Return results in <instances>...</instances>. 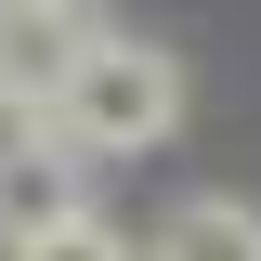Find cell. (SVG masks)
<instances>
[{
    "mask_svg": "<svg viewBox=\"0 0 261 261\" xmlns=\"http://www.w3.org/2000/svg\"><path fill=\"white\" fill-rule=\"evenodd\" d=\"M170 118H183V65H170L157 39H130V27H105L92 53H79V79L53 92V130L79 157H144Z\"/></svg>",
    "mask_w": 261,
    "mask_h": 261,
    "instance_id": "obj_1",
    "label": "cell"
},
{
    "mask_svg": "<svg viewBox=\"0 0 261 261\" xmlns=\"http://www.w3.org/2000/svg\"><path fill=\"white\" fill-rule=\"evenodd\" d=\"M92 39H105L92 0H0V92L53 105L65 79H79V53H92Z\"/></svg>",
    "mask_w": 261,
    "mask_h": 261,
    "instance_id": "obj_2",
    "label": "cell"
},
{
    "mask_svg": "<svg viewBox=\"0 0 261 261\" xmlns=\"http://www.w3.org/2000/svg\"><path fill=\"white\" fill-rule=\"evenodd\" d=\"M65 222H79V157H65V130H53V144H27V157L0 170V248H39Z\"/></svg>",
    "mask_w": 261,
    "mask_h": 261,
    "instance_id": "obj_3",
    "label": "cell"
},
{
    "mask_svg": "<svg viewBox=\"0 0 261 261\" xmlns=\"http://www.w3.org/2000/svg\"><path fill=\"white\" fill-rule=\"evenodd\" d=\"M157 261H261V209L248 196H183L157 222Z\"/></svg>",
    "mask_w": 261,
    "mask_h": 261,
    "instance_id": "obj_4",
    "label": "cell"
},
{
    "mask_svg": "<svg viewBox=\"0 0 261 261\" xmlns=\"http://www.w3.org/2000/svg\"><path fill=\"white\" fill-rule=\"evenodd\" d=\"M13 261H144V248H130L118 222H92V209H79L65 235H39V248H13Z\"/></svg>",
    "mask_w": 261,
    "mask_h": 261,
    "instance_id": "obj_5",
    "label": "cell"
},
{
    "mask_svg": "<svg viewBox=\"0 0 261 261\" xmlns=\"http://www.w3.org/2000/svg\"><path fill=\"white\" fill-rule=\"evenodd\" d=\"M27 144H53V105H27V92H0V170L27 157Z\"/></svg>",
    "mask_w": 261,
    "mask_h": 261,
    "instance_id": "obj_6",
    "label": "cell"
}]
</instances>
